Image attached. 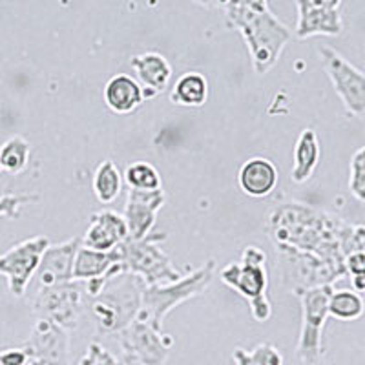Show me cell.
Segmentation results:
<instances>
[{"label": "cell", "instance_id": "1", "mask_svg": "<svg viewBox=\"0 0 365 365\" xmlns=\"http://www.w3.org/2000/svg\"><path fill=\"white\" fill-rule=\"evenodd\" d=\"M351 225L334 214L289 201L269 212L267 232L274 245L294 247L345 269V236Z\"/></svg>", "mask_w": 365, "mask_h": 365}, {"label": "cell", "instance_id": "2", "mask_svg": "<svg viewBox=\"0 0 365 365\" xmlns=\"http://www.w3.org/2000/svg\"><path fill=\"white\" fill-rule=\"evenodd\" d=\"M223 11L228 28L243 35L254 71L265 75L278 64L292 41V31L279 21L265 0H230L214 4Z\"/></svg>", "mask_w": 365, "mask_h": 365}, {"label": "cell", "instance_id": "3", "mask_svg": "<svg viewBox=\"0 0 365 365\" xmlns=\"http://www.w3.org/2000/svg\"><path fill=\"white\" fill-rule=\"evenodd\" d=\"M143 291L145 283L135 274L125 272L123 267L112 274L103 291L90 298V311L99 332L115 336L135 322L141 312Z\"/></svg>", "mask_w": 365, "mask_h": 365}, {"label": "cell", "instance_id": "4", "mask_svg": "<svg viewBox=\"0 0 365 365\" xmlns=\"http://www.w3.org/2000/svg\"><path fill=\"white\" fill-rule=\"evenodd\" d=\"M214 272H216V259H208L205 265L185 274L178 282L145 287L141 312L137 319H143L146 324L163 329V319L168 312L207 291V287L214 278Z\"/></svg>", "mask_w": 365, "mask_h": 365}, {"label": "cell", "instance_id": "5", "mask_svg": "<svg viewBox=\"0 0 365 365\" xmlns=\"http://www.w3.org/2000/svg\"><path fill=\"white\" fill-rule=\"evenodd\" d=\"M165 232L150 234L145 240H126L120 249V265L125 272L135 274L141 278L145 287L165 285L181 279L185 274L174 265L172 257L161 249Z\"/></svg>", "mask_w": 365, "mask_h": 365}, {"label": "cell", "instance_id": "6", "mask_svg": "<svg viewBox=\"0 0 365 365\" xmlns=\"http://www.w3.org/2000/svg\"><path fill=\"white\" fill-rule=\"evenodd\" d=\"M276 249H278L279 278L283 285L289 287L292 292L332 285L347 276L344 267L332 265L316 254L285 245H278Z\"/></svg>", "mask_w": 365, "mask_h": 365}, {"label": "cell", "instance_id": "7", "mask_svg": "<svg viewBox=\"0 0 365 365\" xmlns=\"http://www.w3.org/2000/svg\"><path fill=\"white\" fill-rule=\"evenodd\" d=\"M332 285L292 292L302 303V331L296 356L303 365H318L324 356V327L329 318Z\"/></svg>", "mask_w": 365, "mask_h": 365}, {"label": "cell", "instance_id": "8", "mask_svg": "<svg viewBox=\"0 0 365 365\" xmlns=\"http://www.w3.org/2000/svg\"><path fill=\"white\" fill-rule=\"evenodd\" d=\"M31 311L37 318L50 319L66 331L79 327L84 312V291L81 282L37 289L31 299Z\"/></svg>", "mask_w": 365, "mask_h": 365}, {"label": "cell", "instance_id": "9", "mask_svg": "<svg viewBox=\"0 0 365 365\" xmlns=\"http://www.w3.org/2000/svg\"><path fill=\"white\" fill-rule=\"evenodd\" d=\"M123 356L135 360L143 365H165L174 347L172 334L163 329L135 319L125 331L115 334Z\"/></svg>", "mask_w": 365, "mask_h": 365}, {"label": "cell", "instance_id": "10", "mask_svg": "<svg viewBox=\"0 0 365 365\" xmlns=\"http://www.w3.org/2000/svg\"><path fill=\"white\" fill-rule=\"evenodd\" d=\"M319 57L332 88L349 113L365 115V71L351 64L340 51L331 46H319Z\"/></svg>", "mask_w": 365, "mask_h": 365}, {"label": "cell", "instance_id": "11", "mask_svg": "<svg viewBox=\"0 0 365 365\" xmlns=\"http://www.w3.org/2000/svg\"><path fill=\"white\" fill-rule=\"evenodd\" d=\"M50 245V240L46 236H35L0 254V274L6 276L9 292L15 298H22L26 294L41 265L42 254Z\"/></svg>", "mask_w": 365, "mask_h": 365}, {"label": "cell", "instance_id": "12", "mask_svg": "<svg viewBox=\"0 0 365 365\" xmlns=\"http://www.w3.org/2000/svg\"><path fill=\"white\" fill-rule=\"evenodd\" d=\"M220 279L243 296L247 302L267 296L269 274H267V254L262 247L249 245L243 249L241 262L225 265L220 272Z\"/></svg>", "mask_w": 365, "mask_h": 365}, {"label": "cell", "instance_id": "13", "mask_svg": "<svg viewBox=\"0 0 365 365\" xmlns=\"http://www.w3.org/2000/svg\"><path fill=\"white\" fill-rule=\"evenodd\" d=\"M296 9H298V21H296L294 35L299 41L316 35L338 37L344 29L340 0H298Z\"/></svg>", "mask_w": 365, "mask_h": 365}, {"label": "cell", "instance_id": "14", "mask_svg": "<svg viewBox=\"0 0 365 365\" xmlns=\"http://www.w3.org/2000/svg\"><path fill=\"white\" fill-rule=\"evenodd\" d=\"M24 347L31 360L46 365H68L70 360V331L50 319L37 318Z\"/></svg>", "mask_w": 365, "mask_h": 365}, {"label": "cell", "instance_id": "15", "mask_svg": "<svg viewBox=\"0 0 365 365\" xmlns=\"http://www.w3.org/2000/svg\"><path fill=\"white\" fill-rule=\"evenodd\" d=\"M83 247V237L75 236L68 241L50 245L44 250L38 265L37 289H48V287L64 285V283L73 282V262L77 256V250Z\"/></svg>", "mask_w": 365, "mask_h": 365}, {"label": "cell", "instance_id": "16", "mask_svg": "<svg viewBox=\"0 0 365 365\" xmlns=\"http://www.w3.org/2000/svg\"><path fill=\"white\" fill-rule=\"evenodd\" d=\"M163 190L137 192L126 190L125 221L128 227V240H145L152 234L158 221V212L165 205Z\"/></svg>", "mask_w": 365, "mask_h": 365}, {"label": "cell", "instance_id": "17", "mask_svg": "<svg viewBox=\"0 0 365 365\" xmlns=\"http://www.w3.org/2000/svg\"><path fill=\"white\" fill-rule=\"evenodd\" d=\"M128 240V227L125 217L115 210H97L90 216V225L83 236V247L108 252Z\"/></svg>", "mask_w": 365, "mask_h": 365}, {"label": "cell", "instance_id": "18", "mask_svg": "<svg viewBox=\"0 0 365 365\" xmlns=\"http://www.w3.org/2000/svg\"><path fill=\"white\" fill-rule=\"evenodd\" d=\"M130 66L135 73V81L141 84L143 91H145V99L159 96L170 84L172 66L165 55L158 53V51L133 55Z\"/></svg>", "mask_w": 365, "mask_h": 365}, {"label": "cell", "instance_id": "19", "mask_svg": "<svg viewBox=\"0 0 365 365\" xmlns=\"http://www.w3.org/2000/svg\"><path fill=\"white\" fill-rule=\"evenodd\" d=\"M278 166L267 158H250L241 165L237 182L243 194L250 197H267L278 185Z\"/></svg>", "mask_w": 365, "mask_h": 365}, {"label": "cell", "instance_id": "20", "mask_svg": "<svg viewBox=\"0 0 365 365\" xmlns=\"http://www.w3.org/2000/svg\"><path fill=\"white\" fill-rule=\"evenodd\" d=\"M104 103L113 113L126 115L145 103V91L132 75L117 73L104 84Z\"/></svg>", "mask_w": 365, "mask_h": 365}, {"label": "cell", "instance_id": "21", "mask_svg": "<svg viewBox=\"0 0 365 365\" xmlns=\"http://www.w3.org/2000/svg\"><path fill=\"white\" fill-rule=\"evenodd\" d=\"M120 259H123V256H120L119 247L108 250V252L81 247L73 262V282L86 283L91 279L103 278L117 263H120Z\"/></svg>", "mask_w": 365, "mask_h": 365}, {"label": "cell", "instance_id": "22", "mask_svg": "<svg viewBox=\"0 0 365 365\" xmlns=\"http://www.w3.org/2000/svg\"><path fill=\"white\" fill-rule=\"evenodd\" d=\"M319 139L318 133L312 128H305L299 133L298 141L294 145V154H292V170L291 179L298 185L307 182L312 178V174L318 168L319 163Z\"/></svg>", "mask_w": 365, "mask_h": 365}, {"label": "cell", "instance_id": "23", "mask_svg": "<svg viewBox=\"0 0 365 365\" xmlns=\"http://www.w3.org/2000/svg\"><path fill=\"white\" fill-rule=\"evenodd\" d=\"M208 101V81L200 71L182 73L170 91V103L185 108H200Z\"/></svg>", "mask_w": 365, "mask_h": 365}, {"label": "cell", "instance_id": "24", "mask_svg": "<svg viewBox=\"0 0 365 365\" xmlns=\"http://www.w3.org/2000/svg\"><path fill=\"white\" fill-rule=\"evenodd\" d=\"M123 185H125V179L115 163L112 159H104L93 174V194L97 201L103 205L113 203L119 197Z\"/></svg>", "mask_w": 365, "mask_h": 365}, {"label": "cell", "instance_id": "25", "mask_svg": "<svg viewBox=\"0 0 365 365\" xmlns=\"http://www.w3.org/2000/svg\"><path fill=\"white\" fill-rule=\"evenodd\" d=\"M365 311V299L353 289H340L332 291L329 299V316L341 319V322H353L358 319Z\"/></svg>", "mask_w": 365, "mask_h": 365}, {"label": "cell", "instance_id": "26", "mask_svg": "<svg viewBox=\"0 0 365 365\" xmlns=\"http://www.w3.org/2000/svg\"><path fill=\"white\" fill-rule=\"evenodd\" d=\"M128 190L137 192H155L163 190V179L154 165L146 161H135L126 166L123 174Z\"/></svg>", "mask_w": 365, "mask_h": 365}, {"label": "cell", "instance_id": "27", "mask_svg": "<svg viewBox=\"0 0 365 365\" xmlns=\"http://www.w3.org/2000/svg\"><path fill=\"white\" fill-rule=\"evenodd\" d=\"M31 146L22 135H13L0 146V168L9 174H21L28 166Z\"/></svg>", "mask_w": 365, "mask_h": 365}, {"label": "cell", "instance_id": "28", "mask_svg": "<svg viewBox=\"0 0 365 365\" xmlns=\"http://www.w3.org/2000/svg\"><path fill=\"white\" fill-rule=\"evenodd\" d=\"M349 190L358 201L365 203V146L358 148L349 166Z\"/></svg>", "mask_w": 365, "mask_h": 365}, {"label": "cell", "instance_id": "29", "mask_svg": "<svg viewBox=\"0 0 365 365\" xmlns=\"http://www.w3.org/2000/svg\"><path fill=\"white\" fill-rule=\"evenodd\" d=\"M79 365H143L135 360H130V358H115L108 349L103 347L101 344L93 341V344L88 345L86 354L81 358Z\"/></svg>", "mask_w": 365, "mask_h": 365}, {"label": "cell", "instance_id": "30", "mask_svg": "<svg viewBox=\"0 0 365 365\" xmlns=\"http://www.w3.org/2000/svg\"><path fill=\"white\" fill-rule=\"evenodd\" d=\"M38 200V194H4L0 195V217L6 216L9 220H17L21 208L28 203Z\"/></svg>", "mask_w": 365, "mask_h": 365}, {"label": "cell", "instance_id": "31", "mask_svg": "<svg viewBox=\"0 0 365 365\" xmlns=\"http://www.w3.org/2000/svg\"><path fill=\"white\" fill-rule=\"evenodd\" d=\"M250 358L256 365H283V356L272 344H259L250 351Z\"/></svg>", "mask_w": 365, "mask_h": 365}, {"label": "cell", "instance_id": "32", "mask_svg": "<svg viewBox=\"0 0 365 365\" xmlns=\"http://www.w3.org/2000/svg\"><path fill=\"white\" fill-rule=\"evenodd\" d=\"M31 361L28 349L13 347L0 353V365H28Z\"/></svg>", "mask_w": 365, "mask_h": 365}, {"label": "cell", "instance_id": "33", "mask_svg": "<svg viewBox=\"0 0 365 365\" xmlns=\"http://www.w3.org/2000/svg\"><path fill=\"white\" fill-rule=\"evenodd\" d=\"M249 305H250V314H252V318L256 319V322H259V324L269 322L270 316H272V303H270V299L267 298V296L252 299V302H249Z\"/></svg>", "mask_w": 365, "mask_h": 365}, {"label": "cell", "instance_id": "34", "mask_svg": "<svg viewBox=\"0 0 365 365\" xmlns=\"http://www.w3.org/2000/svg\"><path fill=\"white\" fill-rule=\"evenodd\" d=\"M345 270L351 276H360L365 274V250H358V252L349 254L345 257Z\"/></svg>", "mask_w": 365, "mask_h": 365}, {"label": "cell", "instance_id": "35", "mask_svg": "<svg viewBox=\"0 0 365 365\" xmlns=\"http://www.w3.org/2000/svg\"><path fill=\"white\" fill-rule=\"evenodd\" d=\"M234 361H236V365H256L252 361V358H250V353L249 351H245V349L241 347H236L234 349Z\"/></svg>", "mask_w": 365, "mask_h": 365}, {"label": "cell", "instance_id": "36", "mask_svg": "<svg viewBox=\"0 0 365 365\" xmlns=\"http://www.w3.org/2000/svg\"><path fill=\"white\" fill-rule=\"evenodd\" d=\"M351 283H353V291H356L358 294L364 292L365 294V274H360V276H351Z\"/></svg>", "mask_w": 365, "mask_h": 365}, {"label": "cell", "instance_id": "37", "mask_svg": "<svg viewBox=\"0 0 365 365\" xmlns=\"http://www.w3.org/2000/svg\"><path fill=\"white\" fill-rule=\"evenodd\" d=\"M28 365H46L44 364V361H38V360H31V361H29V364Z\"/></svg>", "mask_w": 365, "mask_h": 365}, {"label": "cell", "instance_id": "38", "mask_svg": "<svg viewBox=\"0 0 365 365\" xmlns=\"http://www.w3.org/2000/svg\"><path fill=\"white\" fill-rule=\"evenodd\" d=\"M0 172H2V168H0Z\"/></svg>", "mask_w": 365, "mask_h": 365}]
</instances>
